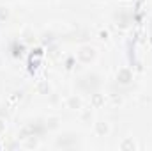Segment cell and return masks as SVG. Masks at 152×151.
<instances>
[{
    "mask_svg": "<svg viewBox=\"0 0 152 151\" xmlns=\"http://www.w3.org/2000/svg\"><path fill=\"white\" fill-rule=\"evenodd\" d=\"M37 91L41 94H50V91H51V85L46 82V80H41L37 84Z\"/></svg>",
    "mask_w": 152,
    "mask_h": 151,
    "instance_id": "cell-4",
    "label": "cell"
},
{
    "mask_svg": "<svg viewBox=\"0 0 152 151\" xmlns=\"http://www.w3.org/2000/svg\"><path fill=\"white\" fill-rule=\"evenodd\" d=\"M108 132H110V126H108V123H104V121H99V123H96V133H97L99 137H104V135H108Z\"/></svg>",
    "mask_w": 152,
    "mask_h": 151,
    "instance_id": "cell-2",
    "label": "cell"
},
{
    "mask_svg": "<svg viewBox=\"0 0 152 151\" xmlns=\"http://www.w3.org/2000/svg\"><path fill=\"white\" fill-rule=\"evenodd\" d=\"M81 105H83V101H81V98H80V96H69V98H67V109L80 110V109H81Z\"/></svg>",
    "mask_w": 152,
    "mask_h": 151,
    "instance_id": "cell-1",
    "label": "cell"
},
{
    "mask_svg": "<svg viewBox=\"0 0 152 151\" xmlns=\"http://www.w3.org/2000/svg\"><path fill=\"white\" fill-rule=\"evenodd\" d=\"M97 2H106V0H97Z\"/></svg>",
    "mask_w": 152,
    "mask_h": 151,
    "instance_id": "cell-9",
    "label": "cell"
},
{
    "mask_svg": "<svg viewBox=\"0 0 152 151\" xmlns=\"http://www.w3.org/2000/svg\"><path fill=\"white\" fill-rule=\"evenodd\" d=\"M117 78H118L122 84H127V82L131 80V71H129V70H120V71L117 73Z\"/></svg>",
    "mask_w": 152,
    "mask_h": 151,
    "instance_id": "cell-3",
    "label": "cell"
},
{
    "mask_svg": "<svg viewBox=\"0 0 152 151\" xmlns=\"http://www.w3.org/2000/svg\"><path fill=\"white\" fill-rule=\"evenodd\" d=\"M101 39H108V32H101Z\"/></svg>",
    "mask_w": 152,
    "mask_h": 151,
    "instance_id": "cell-7",
    "label": "cell"
},
{
    "mask_svg": "<svg viewBox=\"0 0 152 151\" xmlns=\"http://www.w3.org/2000/svg\"><path fill=\"white\" fill-rule=\"evenodd\" d=\"M4 126H5V124H4V123H2V121H0V132H2V130H4Z\"/></svg>",
    "mask_w": 152,
    "mask_h": 151,
    "instance_id": "cell-8",
    "label": "cell"
},
{
    "mask_svg": "<svg viewBox=\"0 0 152 151\" xmlns=\"http://www.w3.org/2000/svg\"><path fill=\"white\" fill-rule=\"evenodd\" d=\"M9 16V11L5 9V7H0V20H4V18H7Z\"/></svg>",
    "mask_w": 152,
    "mask_h": 151,
    "instance_id": "cell-6",
    "label": "cell"
},
{
    "mask_svg": "<svg viewBox=\"0 0 152 151\" xmlns=\"http://www.w3.org/2000/svg\"><path fill=\"white\" fill-rule=\"evenodd\" d=\"M101 103H103V98H101L99 94H96V96L92 98V105H94V107H99Z\"/></svg>",
    "mask_w": 152,
    "mask_h": 151,
    "instance_id": "cell-5",
    "label": "cell"
}]
</instances>
